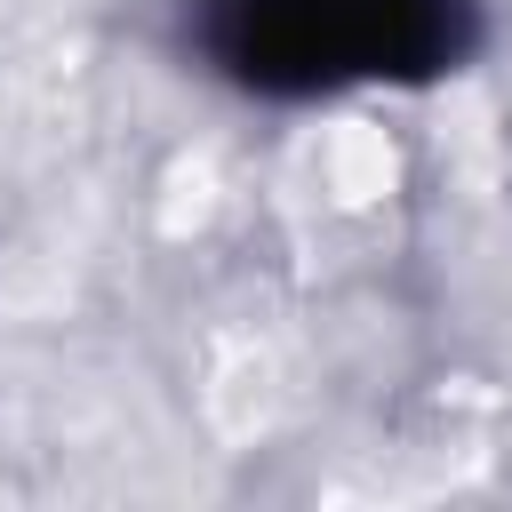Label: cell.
<instances>
[{
    "instance_id": "6da1fadb",
    "label": "cell",
    "mask_w": 512,
    "mask_h": 512,
    "mask_svg": "<svg viewBox=\"0 0 512 512\" xmlns=\"http://www.w3.org/2000/svg\"><path fill=\"white\" fill-rule=\"evenodd\" d=\"M192 56L240 96L424 88L480 48V0H184Z\"/></svg>"
}]
</instances>
